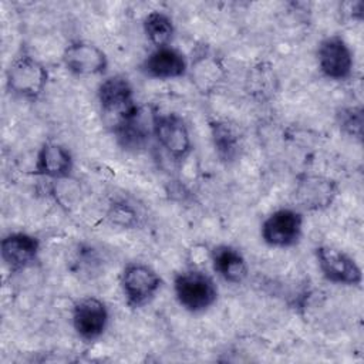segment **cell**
I'll list each match as a JSON object with an SVG mask.
<instances>
[{
    "label": "cell",
    "mask_w": 364,
    "mask_h": 364,
    "mask_svg": "<svg viewBox=\"0 0 364 364\" xmlns=\"http://www.w3.org/2000/svg\"><path fill=\"white\" fill-rule=\"evenodd\" d=\"M48 82L47 67L33 54L21 50L9 64L6 88L10 94L26 101H37Z\"/></svg>",
    "instance_id": "obj_1"
},
{
    "label": "cell",
    "mask_w": 364,
    "mask_h": 364,
    "mask_svg": "<svg viewBox=\"0 0 364 364\" xmlns=\"http://www.w3.org/2000/svg\"><path fill=\"white\" fill-rule=\"evenodd\" d=\"M173 293L178 304L192 314L209 310L218 300V287L213 277L196 267L175 274Z\"/></svg>",
    "instance_id": "obj_2"
},
{
    "label": "cell",
    "mask_w": 364,
    "mask_h": 364,
    "mask_svg": "<svg viewBox=\"0 0 364 364\" xmlns=\"http://www.w3.org/2000/svg\"><path fill=\"white\" fill-rule=\"evenodd\" d=\"M119 286L125 303L131 309H141L155 299L162 287V277L151 266L131 262L121 272Z\"/></svg>",
    "instance_id": "obj_3"
},
{
    "label": "cell",
    "mask_w": 364,
    "mask_h": 364,
    "mask_svg": "<svg viewBox=\"0 0 364 364\" xmlns=\"http://www.w3.org/2000/svg\"><path fill=\"white\" fill-rule=\"evenodd\" d=\"M188 77L196 91L202 95L216 92L228 78L223 58L208 44H200L188 60Z\"/></svg>",
    "instance_id": "obj_4"
},
{
    "label": "cell",
    "mask_w": 364,
    "mask_h": 364,
    "mask_svg": "<svg viewBox=\"0 0 364 364\" xmlns=\"http://www.w3.org/2000/svg\"><path fill=\"white\" fill-rule=\"evenodd\" d=\"M152 136L173 161H183L192 152V139L186 122L175 112L152 111Z\"/></svg>",
    "instance_id": "obj_5"
},
{
    "label": "cell",
    "mask_w": 364,
    "mask_h": 364,
    "mask_svg": "<svg viewBox=\"0 0 364 364\" xmlns=\"http://www.w3.org/2000/svg\"><path fill=\"white\" fill-rule=\"evenodd\" d=\"M97 98L101 112L111 128L138 107L132 84L121 74L102 80L97 90Z\"/></svg>",
    "instance_id": "obj_6"
},
{
    "label": "cell",
    "mask_w": 364,
    "mask_h": 364,
    "mask_svg": "<svg viewBox=\"0 0 364 364\" xmlns=\"http://www.w3.org/2000/svg\"><path fill=\"white\" fill-rule=\"evenodd\" d=\"M303 225L304 218L299 209L280 208L263 220L260 226V237L270 247H293L303 236Z\"/></svg>",
    "instance_id": "obj_7"
},
{
    "label": "cell",
    "mask_w": 364,
    "mask_h": 364,
    "mask_svg": "<svg viewBox=\"0 0 364 364\" xmlns=\"http://www.w3.org/2000/svg\"><path fill=\"white\" fill-rule=\"evenodd\" d=\"M314 257L320 273L327 282L338 286L361 284V267L344 250L330 245H320L314 249Z\"/></svg>",
    "instance_id": "obj_8"
},
{
    "label": "cell",
    "mask_w": 364,
    "mask_h": 364,
    "mask_svg": "<svg viewBox=\"0 0 364 364\" xmlns=\"http://www.w3.org/2000/svg\"><path fill=\"white\" fill-rule=\"evenodd\" d=\"M320 73L331 81H346L354 71V55L346 40L337 34L324 37L316 51Z\"/></svg>",
    "instance_id": "obj_9"
},
{
    "label": "cell",
    "mask_w": 364,
    "mask_h": 364,
    "mask_svg": "<svg viewBox=\"0 0 364 364\" xmlns=\"http://www.w3.org/2000/svg\"><path fill=\"white\" fill-rule=\"evenodd\" d=\"M61 61L64 68L77 77L102 75L108 70V57L97 44L85 40L68 43L63 51Z\"/></svg>",
    "instance_id": "obj_10"
},
{
    "label": "cell",
    "mask_w": 364,
    "mask_h": 364,
    "mask_svg": "<svg viewBox=\"0 0 364 364\" xmlns=\"http://www.w3.org/2000/svg\"><path fill=\"white\" fill-rule=\"evenodd\" d=\"M73 328L84 341L98 340L107 330L109 323V311L107 304L94 296L80 299L71 313Z\"/></svg>",
    "instance_id": "obj_11"
},
{
    "label": "cell",
    "mask_w": 364,
    "mask_h": 364,
    "mask_svg": "<svg viewBox=\"0 0 364 364\" xmlns=\"http://www.w3.org/2000/svg\"><path fill=\"white\" fill-rule=\"evenodd\" d=\"M338 193L334 179L323 175L301 173L294 186V199L304 210L317 212L330 208Z\"/></svg>",
    "instance_id": "obj_12"
},
{
    "label": "cell",
    "mask_w": 364,
    "mask_h": 364,
    "mask_svg": "<svg viewBox=\"0 0 364 364\" xmlns=\"http://www.w3.org/2000/svg\"><path fill=\"white\" fill-rule=\"evenodd\" d=\"M186 55L172 46L154 48L139 64V71L154 80H176L188 74Z\"/></svg>",
    "instance_id": "obj_13"
},
{
    "label": "cell",
    "mask_w": 364,
    "mask_h": 364,
    "mask_svg": "<svg viewBox=\"0 0 364 364\" xmlns=\"http://www.w3.org/2000/svg\"><path fill=\"white\" fill-rule=\"evenodd\" d=\"M40 247L37 236L26 232H10L0 242V256L6 267L17 273L37 262Z\"/></svg>",
    "instance_id": "obj_14"
},
{
    "label": "cell",
    "mask_w": 364,
    "mask_h": 364,
    "mask_svg": "<svg viewBox=\"0 0 364 364\" xmlns=\"http://www.w3.org/2000/svg\"><path fill=\"white\" fill-rule=\"evenodd\" d=\"M118 145L131 152L144 149L152 136V114L148 119L144 109L138 105L111 128Z\"/></svg>",
    "instance_id": "obj_15"
},
{
    "label": "cell",
    "mask_w": 364,
    "mask_h": 364,
    "mask_svg": "<svg viewBox=\"0 0 364 364\" xmlns=\"http://www.w3.org/2000/svg\"><path fill=\"white\" fill-rule=\"evenodd\" d=\"M73 171L74 158L67 146L53 141H47L40 146L33 166L34 175L58 181L70 178Z\"/></svg>",
    "instance_id": "obj_16"
},
{
    "label": "cell",
    "mask_w": 364,
    "mask_h": 364,
    "mask_svg": "<svg viewBox=\"0 0 364 364\" xmlns=\"http://www.w3.org/2000/svg\"><path fill=\"white\" fill-rule=\"evenodd\" d=\"M210 262L215 273L225 282L240 284L249 274V266L243 253L232 245H218L210 250Z\"/></svg>",
    "instance_id": "obj_17"
},
{
    "label": "cell",
    "mask_w": 364,
    "mask_h": 364,
    "mask_svg": "<svg viewBox=\"0 0 364 364\" xmlns=\"http://www.w3.org/2000/svg\"><path fill=\"white\" fill-rule=\"evenodd\" d=\"M279 75L276 68L269 61H260L252 65L245 77V91L246 94L257 101L267 102L279 92Z\"/></svg>",
    "instance_id": "obj_18"
},
{
    "label": "cell",
    "mask_w": 364,
    "mask_h": 364,
    "mask_svg": "<svg viewBox=\"0 0 364 364\" xmlns=\"http://www.w3.org/2000/svg\"><path fill=\"white\" fill-rule=\"evenodd\" d=\"M209 129L219 161L226 165L235 162L242 148V138L237 128L229 121L212 119L209 121Z\"/></svg>",
    "instance_id": "obj_19"
},
{
    "label": "cell",
    "mask_w": 364,
    "mask_h": 364,
    "mask_svg": "<svg viewBox=\"0 0 364 364\" xmlns=\"http://www.w3.org/2000/svg\"><path fill=\"white\" fill-rule=\"evenodd\" d=\"M142 30L146 40L155 47L171 46L175 36V24L165 11L152 10L142 20Z\"/></svg>",
    "instance_id": "obj_20"
},
{
    "label": "cell",
    "mask_w": 364,
    "mask_h": 364,
    "mask_svg": "<svg viewBox=\"0 0 364 364\" xmlns=\"http://www.w3.org/2000/svg\"><path fill=\"white\" fill-rule=\"evenodd\" d=\"M336 122L343 134L361 141L363 139V108L361 105L340 107L336 111Z\"/></svg>",
    "instance_id": "obj_21"
},
{
    "label": "cell",
    "mask_w": 364,
    "mask_h": 364,
    "mask_svg": "<svg viewBox=\"0 0 364 364\" xmlns=\"http://www.w3.org/2000/svg\"><path fill=\"white\" fill-rule=\"evenodd\" d=\"M108 219L122 228H134L138 225L136 210L127 202H115L111 205Z\"/></svg>",
    "instance_id": "obj_22"
},
{
    "label": "cell",
    "mask_w": 364,
    "mask_h": 364,
    "mask_svg": "<svg viewBox=\"0 0 364 364\" xmlns=\"http://www.w3.org/2000/svg\"><path fill=\"white\" fill-rule=\"evenodd\" d=\"M344 7H347L346 14H347L350 18L361 21V18H363V11H364V3H363L361 0L348 1V3L344 4Z\"/></svg>",
    "instance_id": "obj_23"
}]
</instances>
